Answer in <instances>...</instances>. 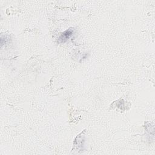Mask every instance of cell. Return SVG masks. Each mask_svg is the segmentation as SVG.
<instances>
[{
    "mask_svg": "<svg viewBox=\"0 0 155 155\" xmlns=\"http://www.w3.org/2000/svg\"><path fill=\"white\" fill-rule=\"evenodd\" d=\"M73 30L72 28H69L65 31H64L59 37L58 41L60 43L65 42L73 35Z\"/></svg>",
    "mask_w": 155,
    "mask_h": 155,
    "instance_id": "cell-1",
    "label": "cell"
}]
</instances>
